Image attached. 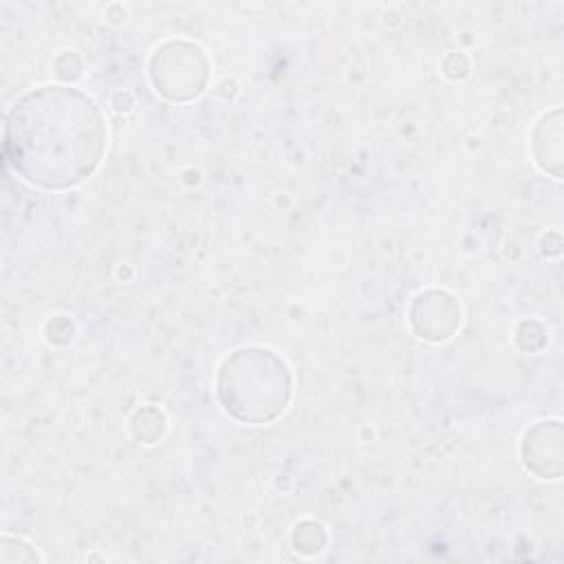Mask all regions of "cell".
Listing matches in <instances>:
<instances>
[{
    "label": "cell",
    "instance_id": "1",
    "mask_svg": "<svg viewBox=\"0 0 564 564\" xmlns=\"http://www.w3.org/2000/svg\"><path fill=\"white\" fill-rule=\"evenodd\" d=\"M101 130L84 97L44 88L24 97L9 115L7 154L24 178L62 187L90 172L99 156Z\"/></svg>",
    "mask_w": 564,
    "mask_h": 564
}]
</instances>
